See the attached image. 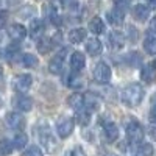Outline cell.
I'll use <instances>...</instances> for the list:
<instances>
[{
	"mask_svg": "<svg viewBox=\"0 0 156 156\" xmlns=\"http://www.w3.org/2000/svg\"><path fill=\"white\" fill-rule=\"evenodd\" d=\"M8 34H9V37L12 39V41L17 42V41H22V39L27 36V30H25V27L20 25V23H12L8 28Z\"/></svg>",
	"mask_w": 156,
	"mask_h": 156,
	"instance_id": "obj_9",
	"label": "cell"
},
{
	"mask_svg": "<svg viewBox=\"0 0 156 156\" xmlns=\"http://www.w3.org/2000/svg\"><path fill=\"white\" fill-rule=\"evenodd\" d=\"M148 2H150V5H151L153 8H156V0H148Z\"/></svg>",
	"mask_w": 156,
	"mask_h": 156,
	"instance_id": "obj_41",
	"label": "cell"
},
{
	"mask_svg": "<svg viewBox=\"0 0 156 156\" xmlns=\"http://www.w3.org/2000/svg\"><path fill=\"white\" fill-rule=\"evenodd\" d=\"M144 48L147 53L156 55V37H147L144 41Z\"/></svg>",
	"mask_w": 156,
	"mask_h": 156,
	"instance_id": "obj_29",
	"label": "cell"
},
{
	"mask_svg": "<svg viewBox=\"0 0 156 156\" xmlns=\"http://www.w3.org/2000/svg\"><path fill=\"white\" fill-rule=\"evenodd\" d=\"M150 30L153 31V33H156V16L151 19V22H150Z\"/></svg>",
	"mask_w": 156,
	"mask_h": 156,
	"instance_id": "obj_39",
	"label": "cell"
},
{
	"mask_svg": "<svg viewBox=\"0 0 156 156\" xmlns=\"http://www.w3.org/2000/svg\"><path fill=\"white\" fill-rule=\"evenodd\" d=\"M6 123L9 128L20 133L25 126V117L20 115L19 112H9V114H6Z\"/></svg>",
	"mask_w": 156,
	"mask_h": 156,
	"instance_id": "obj_7",
	"label": "cell"
},
{
	"mask_svg": "<svg viewBox=\"0 0 156 156\" xmlns=\"http://www.w3.org/2000/svg\"><path fill=\"white\" fill-rule=\"evenodd\" d=\"M123 42H125V37L120 31H111L108 34V44L111 48H122L123 47Z\"/></svg>",
	"mask_w": 156,
	"mask_h": 156,
	"instance_id": "obj_11",
	"label": "cell"
},
{
	"mask_svg": "<svg viewBox=\"0 0 156 156\" xmlns=\"http://www.w3.org/2000/svg\"><path fill=\"white\" fill-rule=\"evenodd\" d=\"M128 39H131V41H136L137 39V30L134 27H128Z\"/></svg>",
	"mask_w": 156,
	"mask_h": 156,
	"instance_id": "obj_34",
	"label": "cell"
},
{
	"mask_svg": "<svg viewBox=\"0 0 156 156\" xmlns=\"http://www.w3.org/2000/svg\"><path fill=\"white\" fill-rule=\"evenodd\" d=\"M61 5L67 9H75L78 6V0H59Z\"/></svg>",
	"mask_w": 156,
	"mask_h": 156,
	"instance_id": "obj_32",
	"label": "cell"
},
{
	"mask_svg": "<svg viewBox=\"0 0 156 156\" xmlns=\"http://www.w3.org/2000/svg\"><path fill=\"white\" fill-rule=\"evenodd\" d=\"M2 73H3V69H2V67H0V76H2Z\"/></svg>",
	"mask_w": 156,
	"mask_h": 156,
	"instance_id": "obj_42",
	"label": "cell"
},
{
	"mask_svg": "<svg viewBox=\"0 0 156 156\" xmlns=\"http://www.w3.org/2000/svg\"><path fill=\"white\" fill-rule=\"evenodd\" d=\"M12 148H14V144L8 139H0V153L2 154H11Z\"/></svg>",
	"mask_w": 156,
	"mask_h": 156,
	"instance_id": "obj_27",
	"label": "cell"
},
{
	"mask_svg": "<svg viewBox=\"0 0 156 156\" xmlns=\"http://www.w3.org/2000/svg\"><path fill=\"white\" fill-rule=\"evenodd\" d=\"M45 14H47V17L51 20V23H53V25H61V17H59V14L56 12L55 8L47 6V8H45Z\"/></svg>",
	"mask_w": 156,
	"mask_h": 156,
	"instance_id": "obj_26",
	"label": "cell"
},
{
	"mask_svg": "<svg viewBox=\"0 0 156 156\" xmlns=\"http://www.w3.org/2000/svg\"><path fill=\"white\" fill-rule=\"evenodd\" d=\"M126 59H128V62L131 64V66H136V64H139L140 62V56H139V53H129V55H126Z\"/></svg>",
	"mask_w": 156,
	"mask_h": 156,
	"instance_id": "obj_33",
	"label": "cell"
},
{
	"mask_svg": "<svg viewBox=\"0 0 156 156\" xmlns=\"http://www.w3.org/2000/svg\"><path fill=\"white\" fill-rule=\"evenodd\" d=\"M31 83H33L31 75L22 73V75H17L14 80H12V89H14L16 92H19V94H25V92H28V90H30Z\"/></svg>",
	"mask_w": 156,
	"mask_h": 156,
	"instance_id": "obj_4",
	"label": "cell"
},
{
	"mask_svg": "<svg viewBox=\"0 0 156 156\" xmlns=\"http://www.w3.org/2000/svg\"><path fill=\"white\" fill-rule=\"evenodd\" d=\"M22 156H42V151H41V148H39V147L31 145V147H28L27 150L22 153Z\"/></svg>",
	"mask_w": 156,
	"mask_h": 156,
	"instance_id": "obj_30",
	"label": "cell"
},
{
	"mask_svg": "<svg viewBox=\"0 0 156 156\" xmlns=\"http://www.w3.org/2000/svg\"><path fill=\"white\" fill-rule=\"evenodd\" d=\"M140 80L147 84L154 83L156 81V69L153 66H144L140 69Z\"/></svg>",
	"mask_w": 156,
	"mask_h": 156,
	"instance_id": "obj_15",
	"label": "cell"
},
{
	"mask_svg": "<svg viewBox=\"0 0 156 156\" xmlns=\"http://www.w3.org/2000/svg\"><path fill=\"white\" fill-rule=\"evenodd\" d=\"M133 14H134V17H136L137 20L144 22V20H147L148 16H150V6L139 3V5H136V6L133 8Z\"/></svg>",
	"mask_w": 156,
	"mask_h": 156,
	"instance_id": "obj_16",
	"label": "cell"
},
{
	"mask_svg": "<svg viewBox=\"0 0 156 156\" xmlns=\"http://www.w3.org/2000/svg\"><path fill=\"white\" fill-rule=\"evenodd\" d=\"M106 19L111 25H114V27H120L123 23V11H120L119 8H114V9L108 11Z\"/></svg>",
	"mask_w": 156,
	"mask_h": 156,
	"instance_id": "obj_13",
	"label": "cell"
},
{
	"mask_svg": "<svg viewBox=\"0 0 156 156\" xmlns=\"http://www.w3.org/2000/svg\"><path fill=\"white\" fill-rule=\"evenodd\" d=\"M39 140H41V144H42V147L45 148L47 153H55L56 151V148H58L56 139H55L53 134H51V131L48 128H44V129L39 131Z\"/></svg>",
	"mask_w": 156,
	"mask_h": 156,
	"instance_id": "obj_3",
	"label": "cell"
},
{
	"mask_svg": "<svg viewBox=\"0 0 156 156\" xmlns=\"http://www.w3.org/2000/svg\"><path fill=\"white\" fill-rule=\"evenodd\" d=\"M89 30L94 34H101L103 31H105V22H103V19L101 17H94L89 22Z\"/></svg>",
	"mask_w": 156,
	"mask_h": 156,
	"instance_id": "obj_20",
	"label": "cell"
},
{
	"mask_svg": "<svg viewBox=\"0 0 156 156\" xmlns=\"http://www.w3.org/2000/svg\"><path fill=\"white\" fill-rule=\"evenodd\" d=\"M62 62H64V58H62L61 55L55 56L53 59L48 62V70H50L51 73H61V70H62Z\"/></svg>",
	"mask_w": 156,
	"mask_h": 156,
	"instance_id": "obj_21",
	"label": "cell"
},
{
	"mask_svg": "<svg viewBox=\"0 0 156 156\" xmlns=\"http://www.w3.org/2000/svg\"><path fill=\"white\" fill-rule=\"evenodd\" d=\"M103 134H105V139L108 142H115L117 137H119V128H117L115 123L109 122L103 126Z\"/></svg>",
	"mask_w": 156,
	"mask_h": 156,
	"instance_id": "obj_14",
	"label": "cell"
},
{
	"mask_svg": "<svg viewBox=\"0 0 156 156\" xmlns=\"http://www.w3.org/2000/svg\"><path fill=\"white\" fill-rule=\"evenodd\" d=\"M51 47H53V44H51V39L50 37H41L37 42V51L39 53H48V51L51 50Z\"/></svg>",
	"mask_w": 156,
	"mask_h": 156,
	"instance_id": "obj_22",
	"label": "cell"
},
{
	"mask_svg": "<svg viewBox=\"0 0 156 156\" xmlns=\"http://www.w3.org/2000/svg\"><path fill=\"white\" fill-rule=\"evenodd\" d=\"M86 34H87V31L84 28H73L69 33V41L72 44H80V42H83L86 39Z\"/></svg>",
	"mask_w": 156,
	"mask_h": 156,
	"instance_id": "obj_19",
	"label": "cell"
},
{
	"mask_svg": "<svg viewBox=\"0 0 156 156\" xmlns=\"http://www.w3.org/2000/svg\"><path fill=\"white\" fill-rule=\"evenodd\" d=\"M73 126H75V123L70 117H62V119H59L58 123H56V133L59 134V137L66 139L72 134Z\"/></svg>",
	"mask_w": 156,
	"mask_h": 156,
	"instance_id": "obj_6",
	"label": "cell"
},
{
	"mask_svg": "<svg viewBox=\"0 0 156 156\" xmlns=\"http://www.w3.org/2000/svg\"><path fill=\"white\" fill-rule=\"evenodd\" d=\"M142 98H144V87L139 83H131L122 90V101L129 108L140 105Z\"/></svg>",
	"mask_w": 156,
	"mask_h": 156,
	"instance_id": "obj_1",
	"label": "cell"
},
{
	"mask_svg": "<svg viewBox=\"0 0 156 156\" xmlns=\"http://www.w3.org/2000/svg\"><path fill=\"white\" fill-rule=\"evenodd\" d=\"M103 50V45L98 39H89L86 42V51L90 55V56H98Z\"/></svg>",
	"mask_w": 156,
	"mask_h": 156,
	"instance_id": "obj_17",
	"label": "cell"
},
{
	"mask_svg": "<svg viewBox=\"0 0 156 156\" xmlns=\"http://www.w3.org/2000/svg\"><path fill=\"white\" fill-rule=\"evenodd\" d=\"M67 156H86V153H84L81 148H75V150H72L70 153H67Z\"/></svg>",
	"mask_w": 156,
	"mask_h": 156,
	"instance_id": "obj_36",
	"label": "cell"
},
{
	"mask_svg": "<svg viewBox=\"0 0 156 156\" xmlns=\"http://www.w3.org/2000/svg\"><path fill=\"white\" fill-rule=\"evenodd\" d=\"M154 67H156V61H154Z\"/></svg>",
	"mask_w": 156,
	"mask_h": 156,
	"instance_id": "obj_44",
	"label": "cell"
},
{
	"mask_svg": "<svg viewBox=\"0 0 156 156\" xmlns=\"http://www.w3.org/2000/svg\"><path fill=\"white\" fill-rule=\"evenodd\" d=\"M115 8H119L120 11H123V9H126V6H128V0H115Z\"/></svg>",
	"mask_w": 156,
	"mask_h": 156,
	"instance_id": "obj_35",
	"label": "cell"
},
{
	"mask_svg": "<svg viewBox=\"0 0 156 156\" xmlns=\"http://www.w3.org/2000/svg\"><path fill=\"white\" fill-rule=\"evenodd\" d=\"M22 62L25 67H36L37 66V56H34L31 53H25L22 56Z\"/></svg>",
	"mask_w": 156,
	"mask_h": 156,
	"instance_id": "obj_28",
	"label": "cell"
},
{
	"mask_svg": "<svg viewBox=\"0 0 156 156\" xmlns=\"http://www.w3.org/2000/svg\"><path fill=\"white\" fill-rule=\"evenodd\" d=\"M150 120H151L153 123H156V106H153L151 111H150Z\"/></svg>",
	"mask_w": 156,
	"mask_h": 156,
	"instance_id": "obj_38",
	"label": "cell"
},
{
	"mask_svg": "<svg viewBox=\"0 0 156 156\" xmlns=\"http://www.w3.org/2000/svg\"><path fill=\"white\" fill-rule=\"evenodd\" d=\"M84 103H86V97H84L83 94H80V92H75V94H72V95L67 98V105H69L70 108L76 109V111L83 109Z\"/></svg>",
	"mask_w": 156,
	"mask_h": 156,
	"instance_id": "obj_12",
	"label": "cell"
},
{
	"mask_svg": "<svg viewBox=\"0 0 156 156\" xmlns=\"http://www.w3.org/2000/svg\"><path fill=\"white\" fill-rule=\"evenodd\" d=\"M148 134L151 136L153 140H156V125H154V123L150 125V128H148Z\"/></svg>",
	"mask_w": 156,
	"mask_h": 156,
	"instance_id": "obj_37",
	"label": "cell"
},
{
	"mask_svg": "<svg viewBox=\"0 0 156 156\" xmlns=\"http://www.w3.org/2000/svg\"><path fill=\"white\" fill-rule=\"evenodd\" d=\"M136 156H153V147L151 144H140L136 148Z\"/></svg>",
	"mask_w": 156,
	"mask_h": 156,
	"instance_id": "obj_25",
	"label": "cell"
},
{
	"mask_svg": "<svg viewBox=\"0 0 156 156\" xmlns=\"http://www.w3.org/2000/svg\"><path fill=\"white\" fill-rule=\"evenodd\" d=\"M27 142H28V137H27V134L25 133H17L16 136H14V140H12V144H14V148H23L25 145H27Z\"/></svg>",
	"mask_w": 156,
	"mask_h": 156,
	"instance_id": "obj_24",
	"label": "cell"
},
{
	"mask_svg": "<svg viewBox=\"0 0 156 156\" xmlns=\"http://www.w3.org/2000/svg\"><path fill=\"white\" fill-rule=\"evenodd\" d=\"M44 33V22L41 19H31L30 22V34L31 37H39Z\"/></svg>",
	"mask_w": 156,
	"mask_h": 156,
	"instance_id": "obj_18",
	"label": "cell"
},
{
	"mask_svg": "<svg viewBox=\"0 0 156 156\" xmlns=\"http://www.w3.org/2000/svg\"><path fill=\"white\" fill-rule=\"evenodd\" d=\"M86 66V58L81 51H73L72 56H70V67L75 72H80L83 67Z\"/></svg>",
	"mask_w": 156,
	"mask_h": 156,
	"instance_id": "obj_10",
	"label": "cell"
},
{
	"mask_svg": "<svg viewBox=\"0 0 156 156\" xmlns=\"http://www.w3.org/2000/svg\"><path fill=\"white\" fill-rule=\"evenodd\" d=\"M106 156H114V154H106Z\"/></svg>",
	"mask_w": 156,
	"mask_h": 156,
	"instance_id": "obj_43",
	"label": "cell"
},
{
	"mask_svg": "<svg viewBox=\"0 0 156 156\" xmlns=\"http://www.w3.org/2000/svg\"><path fill=\"white\" fill-rule=\"evenodd\" d=\"M126 137L133 144H142V139H144V128H142V125L136 120L128 122L126 123Z\"/></svg>",
	"mask_w": 156,
	"mask_h": 156,
	"instance_id": "obj_2",
	"label": "cell"
},
{
	"mask_svg": "<svg viewBox=\"0 0 156 156\" xmlns=\"http://www.w3.org/2000/svg\"><path fill=\"white\" fill-rule=\"evenodd\" d=\"M151 103H153V106H156V92H154V95L151 97Z\"/></svg>",
	"mask_w": 156,
	"mask_h": 156,
	"instance_id": "obj_40",
	"label": "cell"
},
{
	"mask_svg": "<svg viewBox=\"0 0 156 156\" xmlns=\"http://www.w3.org/2000/svg\"><path fill=\"white\" fill-rule=\"evenodd\" d=\"M94 80L97 81V83H101V84H105V83H108L109 80H111V69H109V66L106 62H98L97 66H95V69H94Z\"/></svg>",
	"mask_w": 156,
	"mask_h": 156,
	"instance_id": "obj_5",
	"label": "cell"
},
{
	"mask_svg": "<svg viewBox=\"0 0 156 156\" xmlns=\"http://www.w3.org/2000/svg\"><path fill=\"white\" fill-rule=\"evenodd\" d=\"M75 119H76V122L80 123L81 126H86V125H89V122H90V114H89V111H86V109L83 108V109H80V111H76Z\"/></svg>",
	"mask_w": 156,
	"mask_h": 156,
	"instance_id": "obj_23",
	"label": "cell"
},
{
	"mask_svg": "<svg viewBox=\"0 0 156 156\" xmlns=\"http://www.w3.org/2000/svg\"><path fill=\"white\" fill-rule=\"evenodd\" d=\"M12 105H14L19 111H31L33 108V100L30 97H25V95H16L14 98H12Z\"/></svg>",
	"mask_w": 156,
	"mask_h": 156,
	"instance_id": "obj_8",
	"label": "cell"
},
{
	"mask_svg": "<svg viewBox=\"0 0 156 156\" xmlns=\"http://www.w3.org/2000/svg\"><path fill=\"white\" fill-rule=\"evenodd\" d=\"M67 84L70 87H81L83 86V80H81V76H69Z\"/></svg>",
	"mask_w": 156,
	"mask_h": 156,
	"instance_id": "obj_31",
	"label": "cell"
}]
</instances>
